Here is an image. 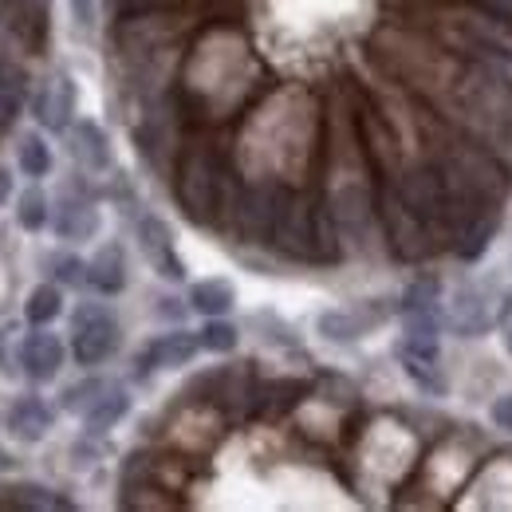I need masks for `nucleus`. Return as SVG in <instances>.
<instances>
[{"mask_svg":"<svg viewBox=\"0 0 512 512\" xmlns=\"http://www.w3.org/2000/svg\"><path fill=\"white\" fill-rule=\"evenodd\" d=\"M123 343L119 320L107 312V304H79L71 316V355L79 367L107 363Z\"/></svg>","mask_w":512,"mask_h":512,"instance_id":"f257e3e1","label":"nucleus"},{"mask_svg":"<svg viewBox=\"0 0 512 512\" xmlns=\"http://www.w3.org/2000/svg\"><path fill=\"white\" fill-rule=\"evenodd\" d=\"M394 355H398V363H402L406 379L418 386L422 394H434V398H442V394L449 390L446 367H442V343H438V335H406V331H402V339H398Z\"/></svg>","mask_w":512,"mask_h":512,"instance_id":"f03ea898","label":"nucleus"},{"mask_svg":"<svg viewBox=\"0 0 512 512\" xmlns=\"http://www.w3.org/2000/svg\"><path fill=\"white\" fill-rule=\"evenodd\" d=\"M501 312H505V304H497L493 284H465V288L453 292L446 320L453 331L477 339V335H485L493 323L501 320Z\"/></svg>","mask_w":512,"mask_h":512,"instance_id":"7ed1b4c3","label":"nucleus"},{"mask_svg":"<svg viewBox=\"0 0 512 512\" xmlns=\"http://www.w3.org/2000/svg\"><path fill=\"white\" fill-rule=\"evenodd\" d=\"M138 249H142L146 264H150L162 280H170V284L186 280V264H182L178 245H174V229H170L162 217H154V213L138 217Z\"/></svg>","mask_w":512,"mask_h":512,"instance_id":"20e7f679","label":"nucleus"},{"mask_svg":"<svg viewBox=\"0 0 512 512\" xmlns=\"http://www.w3.org/2000/svg\"><path fill=\"white\" fill-rule=\"evenodd\" d=\"M75 103H79V87L67 71H56L52 79L40 83L36 99H32V115L36 123L52 134H67L71 119H75Z\"/></svg>","mask_w":512,"mask_h":512,"instance_id":"39448f33","label":"nucleus"},{"mask_svg":"<svg viewBox=\"0 0 512 512\" xmlns=\"http://www.w3.org/2000/svg\"><path fill=\"white\" fill-rule=\"evenodd\" d=\"M197 351H201V335L178 327V331H166V335H158L154 343H146L142 355L134 359V367H138L142 379L154 375V371H178V367L193 363Z\"/></svg>","mask_w":512,"mask_h":512,"instance_id":"423d86ee","label":"nucleus"},{"mask_svg":"<svg viewBox=\"0 0 512 512\" xmlns=\"http://www.w3.org/2000/svg\"><path fill=\"white\" fill-rule=\"evenodd\" d=\"M386 308L379 304H359V308H327L316 320V331H320L327 343H359L363 335H371L375 327L386 323Z\"/></svg>","mask_w":512,"mask_h":512,"instance_id":"0eeeda50","label":"nucleus"},{"mask_svg":"<svg viewBox=\"0 0 512 512\" xmlns=\"http://www.w3.org/2000/svg\"><path fill=\"white\" fill-rule=\"evenodd\" d=\"M67 359V347L60 335H52L48 327H32L20 343V367L32 383H52L60 375Z\"/></svg>","mask_w":512,"mask_h":512,"instance_id":"6e6552de","label":"nucleus"},{"mask_svg":"<svg viewBox=\"0 0 512 512\" xmlns=\"http://www.w3.org/2000/svg\"><path fill=\"white\" fill-rule=\"evenodd\" d=\"M398 316H402V331L406 335H442V292H438V284H430V280H422V284H414L402 300H398Z\"/></svg>","mask_w":512,"mask_h":512,"instance_id":"1a4fd4ad","label":"nucleus"},{"mask_svg":"<svg viewBox=\"0 0 512 512\" xmlns=\"http://www.w3.org/2000/svg\"><path fill=\"white\" fill-rule=\"evenodd\" d=\"M52 426H56V410L36 394H24L4 410V430H8L12 442L36 446V442H44L52 434Z\"/></svg>","mask_w":512,"mask_h":512,"instance_id":"9d476101","label":"nucleus"},{"mask_svg":"<svg viewBox=\"0 0 512 512\" xmlns=\"http://www.w3.org/2000/svg\"><path fill=\"white\" fill-rule=\"evenodd\" d=\"M67 154H71L83 170H91V174H107L111 162H115V154H111V134L99 127L95 119H75V123L67 127Z\"/></svg>","mask_w":512,"mask_h":512,"instance_id":"9b49d317","label":"nucleus"},{"mask_svg":"<svg viewBox=\"0 0 512 512\" xmlns=\"http://www.w3.org/2000/svg\"><path fill=\"white\" fill-rule=\"evenodd\" d=\"M182 205L197 221H209L217 213V174L201 154L186 158L182 166Z\"/></svg>","mask_w":512,"mask_h":512,"instance_id":"f8f14e48","label":"nucleus"},{"mask_svg":"<svg viewBox=\"0 0 512 512\" xmlns=\"http://www.w3.org/2000/svg\"><path fill=\"white\" fill-rule=\"evenodd\" d=\"M402 205L418 217V221H430V217H442V209L449 205L446 182L430 170H414L406 182H402Z\"/></svg>","mask_w":512,"mask_h":512,"instance_id":"ddd939ff","label":"nucleus"},{"mask_svg":"<svg viewBox=\"0 0 512 512\" xmlns=\"http://www.w3.org/2000/svg\"><path fill=\"white\" fill-rule=\"evenodd\" d=\"M103 229V217L99 209L87 201V197H64L60 209H56V233L60 241H95Z\"/></svg>","mask_w":512,"mask_h":512,"instance_id":"4468645a","label":"nucleus"},{"mask_svg":"<svg viewBox=\"0 0 512 512\" xmlns=\"http://www.w3.org/2000/svg\"><path fill=\"white\" fill-rule=\"evenodd\" d=\"M87 284L103 296H119L127 288V253L123 245H103L87 260Z\"/></svg>","mask_w":512,"mask_h":512,"instance_id":"2eb2a0df","label":"nucleus"},{"mask_svg":"<svg viewBox=\"0 0 512 512\" xmlns=\"http://www.w3.org/2000/svg\"><path fill=\"white\" fill-rule=\"evenodd\" d=\"M190 308L201 316H225L237 308V288L225 276H205L190 284Z\"/></svg>","mask_w":512,"mask_h":512,"instance_id":"dca6fc26","label":"nucleus"},{"mask_svg":"<svg viewBox=\"0 0 512 512\" xmlns=\"http://www.w3.org/2000/svg\"><path fill=\"white\" fill-rule=\"evenodd\" d=\"M130 414V394L123 386H107L91 406H87V414H83V422H87V430L91 434H107V430H115L123 418Z\"/></svg>","mask_w":512,"mask_h":512,"instance_id":"f3484780","label":"nucleus"},{"mask_svg":"<svg viewBox=\"0 0 512 512\" xmlns=\"http://www.w3.org/2000/svg\"><path fill=\"white\" fill-rule=\"evenodd\" d=\"M64 316V292L60 284H36L28 292V304H24V320L32 327H48Z\"/></svg>","mask_w":512,"mask_h":512,"instance_id":"a211bd4d","label":"nucleus"},{"mask_svg":"<svg viewBox=\"0 0 512 512\" xmlns=\"http://www.w3.org/2000/svg\"><path fill=\"white\" fill-rule=\"evenodd\" d=\"M16 162L28 178H48L52 174V146L44 142V134H24L16 146Z\"/></svg>","mask_w":512,"mask_h":512,"instance_id":"6ab92c4d","label":"nucleus"},{"mask_svg":"<svg viewBox=\"0 0 512 512\" xmlns=\"http://www.w3.org/2000/svg\"><path fill=\"white\" fill-rule=\"evenodd\" d=\"M390 233H394V245H398V253L402 256H418L426 253V233H422V225H414V213L406 209V205H394V213H390Z\"/></svg>","mask_w":512,"mask_h":512,"instance_id":"aec40b11","label":"nucleus"},{"mask_svg":"<svg viewBox=\"0 0 512 512\" xmlns=\"http://www.w3.org/2000/svg\"><path fill=\"white\" fill-rule=\"evenodd\" d=\"M48 217H52V205H48V197L44 190H24L16 197V221H20V229H28V233H40L44 225H48Z\"/></svg>","mask_w":512,"mask_h":512,"instance_id":"412c9836","label":"nucleus"},{"mask_svg":"<svg viewBox=\"0 0 512 512\" xmlns=\"http://www.w3.org/2000/svg\"><path fill=\"white\" fill-rule=\"evenodd\" d=\"M493 233H497V213H485V217L469 221V225H465V233H461V245H457L461 260H477V256L489 249Z\"/></svg>","mask_w":512,"mask_h":512,"instance_id":"4be33fe9","label":"nucleus"},{"mask_svg":"<svg viewBox=\"0 0 512 512\" xmlns=\"http://www.w3.org/2000/svg\"><path fill=\"white\" fill-rule=\"evenodd\" d=\"M197 335H201V351H213V355H229L241 343V331L233 323H225L221 316H209V323Z\"/></svg>","mask_w":512,"mask_h":512,"instance_id":"5701e85b","label":"nucleus"},{"mask_svg":"<svg viewBox=\"0 0 512 512\" xmlns=\"http://www.w3.org/2000/svg\"><path fill=\"white\" fill-rule=\"evenodd\" d=\"M107 386H111V383H103V379H87V383L67 386L64 398H60V406H64L67 414H79V418H83V414H87V406H91V402H95V398H99Z\"/></svg>","mask_w":512,"mask_h":512,"instance_id":"b1692460","label":"nucleus"},{"mask_svg":"<svg viewBox=\"0 0 512 512\" xmlns=\"http://www.w3.org/2000/svg\"><path fill=\"white\" fill-rule=\"evenodd\" d=\"M20 497H12V505H20V509H71L67 501H60L52 489H36V485H24V489H16Z\"/></svg>","mask_w":512,"mask_h":512,"instance_id":"393cba45","label":"nucleus"},{"mask_svg":"<svg viewBox=\"0 0 512 512\" xmlns=\"http://www.w3.org/2000/svg\"><path fill=\"white\" fill-rule=\"evenodd\" d=\"M52 276L60 280V284H67V288H79V284H87V264L79 260V256H71V253H64V256H52Z\"/></svg>","mask_w":512,"mask_h":512,"instance_id":"a878e982","label":"nucleus"},{"mask_svg":"<svg viewBox=\"0 0 512 512\" xmlns=\"http://www.w3.org/2000/svg\"><path fill=\"white\" fill-rule=\"evenodd\" d=\"M71 8V24L79 28V36H91L95 32V0H67Z\"/></svg>","mask_w":512,"mask_h":512,"instance_id":"bb28decb","label":"nucleus"},{"mask_svg":"<svg viewBox=\"0 0 512 512\" xmlns=\"http://www.w3.org/2000/svg\"><path fill=\"white\" fill-rule=\"evenodd\" d=\"M489 418H493V426H497V430L512 434V390H509V394H501V398H493Z\"/></svg>","mask_w":512,"mask_h":512,"instance_id":"cd10ccee","label":"nucleus"},{"mask_svg":"<svg viewBox=\"0 0 512 512\" xmlns=\"http://www.w3.org/2000/svg\"><path fill=\"white\" fill-rule=\"evenodd\" d=\"M485 4H489L493 16H501V20H509L512 24V0H485Z\"/></svg>","mask_w":512,"mask_h":512,"instance_id":"c85d7f7f","label":"nucleus"},{"mask_svg":"<svg viewBox=\"0 0 512 512\" xmlns=\"http://www.w3.org/2000/svg\"><path fill=\"white\" fill-rule=\"evenodd\" d=\"M8 197H12V174H8L4 166H0V205H4Z\"/></svg>","mask_w":512,"mask_h":512,"instance_id":"c756f323","label":"nucleus"},{"mask_svg":"<svg viewBox=\"0 0 512 512\" xmlns=\"http://www.w3.org/2000/svg\"><path fill=\"white\" fill-rule=\"evenodd\" d=\"M509 355H512V331H509Z\"/></svg>","mask_w":512,"mask_h":512,"instance_id":"7c9ffc66","label":"nucleus"}]
</instances>
